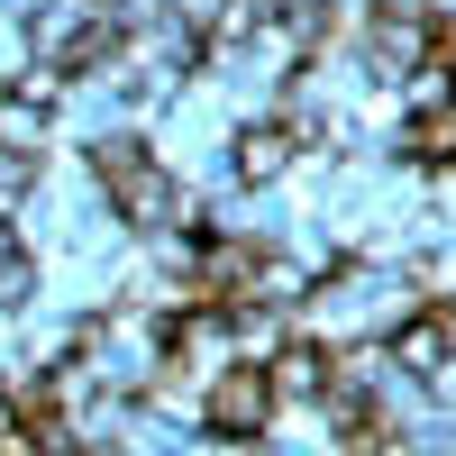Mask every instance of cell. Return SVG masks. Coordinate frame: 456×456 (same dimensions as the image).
I'll use <instances>...</instances> for the list:
<instances>
[{"label":"cell","mask_w":456,"mask_h":456,"mask_svg":"<svg viewBox=\"0 0 456 456\" xmlns=\"http://www.w3.org/2000/svg\"><path fill=\"white\" fill-rule=\"evenodd\" d=\"M0 146H10V156H37V165H46V110H37L28 92H0Z\"/></svg>","instance_id":"5b68a950"},{"label":"cell","mask_w":456,"mask_h":456,"mask_svg":"<svg viewBox=\"0 0 456 456\" xmlns=\"http://www.w3.org/2000/svg\"><path fill=\"white\" fill-rule=\"evenodd\" d=\"M10 256H28V228H19V210H0V265Z\"/></svg>","instance_id":"8992f818"},{"label":"cell","mask_w":456,"mask_h":456,"mask_svg":"<svg viewBox=\"0 0 456 456\" xmlns=\"http://www.w3.org/2000/svg\"><path fill=\"white\" fill-rule=\"evenodd\" d=\"M228 165H238V183H283L301 165V146L283 137V119H238L228 128Z\"/></svg>","instance_id":"7a4b0ae2"},{"label":"cell","mask_w":456,"mask_h":456,"mask_svg":"<svg viewBox=\"0 0 456 456\" xmlns=\"http://www.w3.org/2000/svg\"><path fill=\"white\" fill-rule=\"evenodd\" d=\"M201 420H210V438H228V447L265 438V429H274V384H265V365H219L210 393H201Z\"/></svg>","instance_id":"6da1fadb"},{"label":"cell","mask_w":456,"mask_h":456,"mask_svg":"<svg viewBox=\"0 0 456 456\" xmlns=\"http://www.w3.org/2000/svg\"><path fill=\"white\" fill-rule=\"evenodd\" d=\"M265 384H274V402H320V384H329V347L283 338V347L265 356Z\"/></svg>","instance_id":"3957f363"},{"label":"cell","mask_w":456,"mask_h":456,"mask_svg":"<svg viewBox=\"0 0 456 456\" xmlns=\"http://www.w3.org/2000/svg\"><path fill=\"white\" fill-rule=\"evenodd\" d=\"M402 156L411 165H456V101H438V110H411V119H402Z\"/></svg>","instance_id":"277c9868"}]
</instances>
